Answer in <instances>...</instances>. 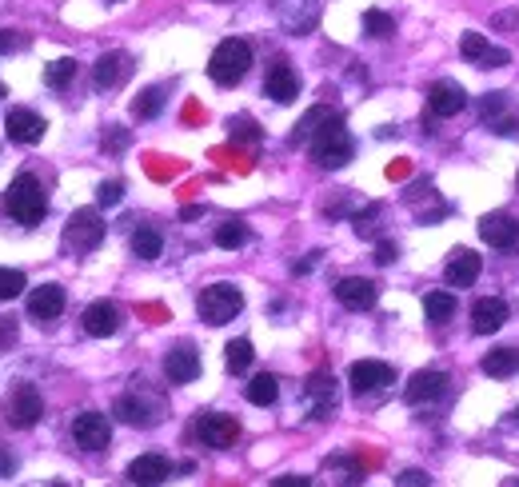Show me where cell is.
Listing matches in <instances>:
<instances>
[{"label":"cell","instance_id":"1","mask_svg":"<svg viewBox=\"0 0 519 487\" xmlns=\"http://www.w3.org/2000/svg\"><path fill=\"white\" fill-rule=\"evenodd\" d=\"M248 68H252V48H248V40H240V36L220 40L212 60H208V76L224 88L240 84V80L248 76Z\"/></svg>","mask_w":519,"mask_h":487},{"label":"cell","instance_id":"2","mask_svg":"<svg viewBox=\"0 0 519 487\" xmlns=\"http://www.w3.org/2000/svg\"><path fill=\"white\" fill-rule=\"evenodd\" d=\"M308 152H312V160H316L319 168H344L348 160L356 156V140L348 136L344 120L336 116L332 124H324L312 140H308Z\"/></svg>","mask_w":519,"mask_h":487},{"label":"cell","instance_id":"3","mask_svg":"<svg viewBox=\"0 0 519 487\" xmlns=\"http://www.w3.org/2000/svg\"><path fill=\"white\" fill-rule=\"evenodd\" d=\"M8 212L20 224H40L48 212V196H44V184L33 176V172H20V176L8 184Z\"/></svg>","mask_w":519,"mask_h":487},{"label":"cell","instance_id":"4","mask_svg":"<svg viewBox=\"0 0 519 487\" xmlns=\"http://www.w3.org/2000/svg\"><path fill=\"white\" fill-rule=\"evenodd\" d=\"M240 308H244V292L236 288V283H212V288H204L196 296V312L204 323H212V328H220V323L236 320Z\"/></svg>","mask_w":519,"mask_h":487},{"label":"cell","instance_id":"5","mask_svg":"<svg viewBox=\"0 0 519 487\" xmlns=\"http://www.w3.org/2000/svg\"><path fill=\"white\" fill-rule=\"evenodd\" d=\"M116 420L128 423V428H156L160 420H164V400L144 388L136 392H124L116 400Z\"/></svg>","mask_w":519,"mask_h":487},{"label":"cell","instance_id":"6","mask_svg":"<svg viewBox=\"0 0 519 487\" xmlns=\"http://www.w3.org/2000/svg\"><path fill=\"white\" fill-rule=\"evenodd\" d=\"M100 240H104V220H100L96 208H80L68 216L64 244L73 252H93V248H100Z\"/></svg>","mask_w":519,"mask_h":487},{"label":"cell","instance_id":"7","mask_svg":"<svg viewBox=\"0 0 519 487\" xmlns=\"http://www.w3.org/2000/svg\"><path fill=\"white\" fill-rule=\"evenodd\" d=\"M196 435H200V443H204V448L224 452V448H232V443H236L240 423H236V415H224V412H204V415H200V420H196Z\"/></svg>","mask_w":519,"mask_h":487},{"label":"cell","instance_id":"8","mask_svg":"<svg viewBox=\"0 0 519 487\" xmlns=\"http://www.w3.org/2000/svg\"><path fill=\"white\" fill-rule=\"evenodd\" d=\"M459 53H464V60H467V65H475V68H504V65H512V53L492 45L484 33H464V36H459Z\"/></svg>","mask_w":519,"mask_h":487},{"label":"cell","instance_id":"9","mask_svg":"<svg viewBox=\"0 0 519 487\" xmlns=\"http://www.w3.org/2000/svg\"><path fill=\"white\" fill-rule=\"evenodd\" d=\"M304 403H308V412H312V420H328V415L336 412V403H339L336 375H332V372L308 375V383H304Z\"/></svg>","mask_w":519,"mask_h":487},{"label":"cell","instance_id":"10","mask_svg":"<svg viewBox=\"0 0 519 487\" xmlns=\"http://www.w3.org/2000/svg\"><path fill=\"white\" fill-rule=\"evenodd\" d=\"M73 440H76V448H84V452H104L108 440H113V423L100 412H80L73 420Z\"/></svg>","mask_w":519,"mask_h":487},{"label":"cell","instance_id":"11","mask_svg":"<svg viewBox=\"0 0 519 487\" xmlns=\"http://www.w3.org/2000/svg\"><path fill=\"white\" fill-rule=\"evenodd\" d=\"M348 383H352L356 395H367V392H384L387 383H396V368L384 360H356L352 372H348Z\"/></svg>","mask_w":519,"mask_h":487},{"label":"cell","instance_id":"12","mask_svg":"<svg viewBox=\"0 0 519 487\" xmlns=\"http://www.w3.org/2000/svg\"><path fill=\"white\" fill-rule=\"evenodd\" d=\"M40 415H44V400L33 383H16L13 400H8V423L13 428H36Z\"/></svg>","mask_w":519,"mask_h":487},{"label":"cell","instance_id":"13","mask_svg":"<svg viewBox=\"0 0 519 487\" xmlns=\"http://www.w3.org/2000/svg\"><path fill=\"white\" fill-rule=\"evenodd\" d=\"M479 236H484V244H492V248H515L519 220L512 212H487V216L479 220Z\"/></svg>","mask_w":519,"mask_h":487},{"label":"cell","instance_id":"14","mask_svg":"<svg viewBox=\"0 0 519 487\" xmlns=\"http://www.w3.org/2000/svg\"><path fill=\"white\" fill-rule=\"evenodd\" d=\"M264 93L276 100V104H292L299 96V76L288 60H272L268 65V76H264Z\"/></svg>","mask_w":519,"mask_h":487},{"label":"cell","instance_id":"15","mask_svg":"<svg viewBox=\"0 0 519 487\" xmlns=\"http://www.w3.org/2000/svg\"><path fill=\"white\" fill-rule=\"evenodd\" d=\"M44 120H40L33 108H8L5 116V132L13 144H36V140H44Z\"/></svg>","mask_w":519,"mask_h":487},{"label":"cell","instance_id":"16","mask_svg":"<svg viewBox=\"0 0 519 487\" xmlns=\"http://www.w3.org/2000/svg\"><path fill=\"white\" fill-rule=\"evenodd\" d=\"M444 392H447V372L424 368V372H416L412 380H407L404 400H407V403H436Z\"/></svg>","mask_w":519,"mask_h":487},{"label":"cell","instance_id":"17","mask_svg":"<svg viewBox=\"0 0 519 487\" xmlns=\"http://www.w3.org/2000/svg\"><path fill=\"white\" fill-rule=\"evenodd\" d=\"M172 475V463L164 460V455L148 452V455H136L132 463H128V480H132V487H160Z\"/></svg>","mask_w":519,"mask_h":487},{"label":"cell","instance_id":"18","mask_svg":"<svg viewBox=\"0 0 519 487\" xmlns=\"http://www.w3.org/2000/svg\"><path fill=\"white\" fill-rule=\"evenodd\" d=\"M427 108H432L436 116H459L467 108V93L455 80H436V84L427 88Z\"/></svg>","mask_w":519,"mask_h":487},{"label":"cell","instance_id":"19","mask_svg":"<svg viewBox=\"0 0 519 487\" xmlns=\"http://www.w3.org/2000/svg\"><path fill=\"white\" fill-rule=\"evenodd\" d=\"M84 332H88V336H96V340L116 336V332H120V308L113 300L88 303V308H84Z\"/></svg>","mask_w":519,"mask_h":487},{"label":"cell","instance_id":"20","mask_svg":"<svg viewBox=\"0 0 519 487\" xmlns=\"http://www.w3.org/2000/svg\"><path fill=\"white\" fill-rule=\"evenodd\" d=\"M60 312H64V288H60V283H40V288L28 292V316L33 320L48 323V320H56Z\"/></svg>","mask_w":519,"mask_h":487},{"label":"cell","instance_id":"21","mask_svg":"<svg viewBox=\"0 0 519 487\" xmlns=\"http://www.w3.org/2000/svg\"><path fill=\"white\" fill-rule=\"evenodd\" d=\"M164 375H168V383H192L196 375H200V356H196V348L192 343H176L172 352L164 356Z\"/></svg>","mask_w":519,"mask_h":487},{"label":"cell","instance_id":"22","mask_svg":"<svg viewBox=\"0 0 519 487\" xmlns=\"http://www.w3.org/2000/svg\"><path fill=\"white\" fill-rule=\"evenodd\" d=\"M507 316H512V308H507V300L499 296H484L472 308V328L479 332V336H492V332H499L507 323Z\"/></svg>","mask_w":519,"mask_h":487},{"label":"cell","instance_id":"23","mask_svg":"<svg viewBox=\"0 0 519 487\" xmlns=\"http://www.w3.org/2000/svg\"><path fill=\"white\" fill-rule=\"evenodd\" d=\"M128 73H132V60H128L124 53H104L93 68V84L100 88V93H108V88L124 84Z\"/></svg>","mask_w":519,"mask_h":487},{"label":"cell","instance_id":"24","mask_svg":"<svg viewBox=\"0 0 519 487\" xmlns=\"http://www.w3.org/2000/svg\"><path fill=\"white\" fill-rule=\"evenodd\" d=\"M479 268H484V260H479V252H472V248H459V252H452V260H447L444 280L452 283V288H472L475 276H479Z\"/></svg>","mask_w":519,"mask_h":487},{"label":"cell","instance_id":"25","mask_svg":"<svg viewBox=\"0 0 519 487\" xmlns=\"http://www.w3.org/2000/svg\"><path fill=\"white\" fill-rule=\"evenodd\" d=\"M376 296H379V288H376L372 280H364V276H348V280L336 283V300L344 303V308H352V312L372 308Z\"/></svg>","mask_w":519,"mask_h":487},{"label":"cell","instance_id":"26","mask_svg":"<svg viewBox=\"0 0 519 487\" xmlns=\"http://www.w3.org/2000/svg\"><path fill=\"white\" fill-rule=\"evenodd\" d=\"M359 480H364V468H359L352 455H332V460H324L328 487H359Z\"/></svg>","mask_w":519,"mask_h":487},{"label":"cell","instance_id":"27","mask_svg":"<svg viewBox=\"0 0 519 487\" xmlns=\"http://www.w3.org/2000/svg\"><path fill=\"white\" fill-rule=\"evenodd\" d=\"M484 375H492V380H507V375L519 372V348H495L484 356Z\"/></svg>","mask_w":519,"mask_h":487},{"label":"cell","instance_id":"28","mask_svg":"<svg viewBox=\"0 0 519 487\" xmlns=\"http://www.w3.org/2000/svg\"><path fill=\"white\" fill-rule=\"evenodd\" d=\"M336 116H339V113H336V108H328V104H316V108H308V113L299 116V124H296V132H292V140H296V144H299V140H312L316 132L324 128V124H332Z\"/></svg>","mask_w":519,"mask_h":487},{"label":"cell","instance_id":"29","mask_svg":"<svg viewBox=\"0 0 519 487\" xmlns=\"http://www.w3.org/2000/svg\"><path fill=\"white\" fill-rule=\"evenodd\" d=\"M424 316L432 323H447L455 316V296L452 292H427L424 296Z\"/></svg>","mask_w":519,"mask_h":487},{"label":"cell","instance_id":"30","mask_svg":"<svg viewBox=\"0 0 519 487\" xmlns=\"http://www.w3.org/2000/svg\"><path fill=\"white\" fill-rule=\"evenodd\" d=\"M160 252H164V236H160L156 228H136L132 232V256H140V260H156Z\"/></svg>","mask_w":519,"mask_h":487},{"label":"cell","instance_id":"31","mask_svg":"<svg viewBox=\"0 0 519 487\" xmlns=\"http://www.w3.org/2000/svg\"><path fill=\"white\" fill-rule=\"evenodd\" d=\"M252 360H256L252 340H232L224 348V363H228V372H232V375H244L248 368H252Z\"/></svg>","mask_w":519,"mask_h":487},{"label":"cell","instance_id":"32","mask_svg":"<svg viewBox=\"0 0 519 487\" xmlns=\"http://www.w3.org/2000/svg\"><path fill=\"white\" fill-rule=\"evenodd\" d=\"M248 403H256V408H268V403H276V395H279V380L276 375H256L252 383H248Z\"/></svg>","mask_w":519,"mask_h":487},{"label":"cell","instance_id":"33","mask_svg":"<svg viewBox=\"0 0 519 487\" xmlns=\"http://www.w3.org/2000/svg\"><path fill=\"white\" fill-rule=\"evenodd\" d=\"M244 244H248V228L240 224V220H228V224L216 228V248L236 252V248H244Z\"/></svg>","mask_w":519,"mask_h":487},{"label":"cell","instance_id":"34","mask_svg":"<svg viewBox=\"0 0 519 487\" xmlns=\"http://www.w3.org/2000/svg\"><path fill=\"white\" fill-rule=\"evenodd\" d=\"M160 108H164V93H160V88H144V93L132 100L136 120H152V116H160Z\"/></svg>","mask_w":519,"mask_h":487},{"label":"cell","instance_id":"35","mask_svg":"<svg viewBox=\"0 0 519 487\" xmlns=\"http://www.w3.org/2000/svg\"><path fill=\"white\" fill-rule=\"evenodd\" d=\"M364 33L376 36V40H387V36H396V20L387 13H379V8H367L364 13Z\"/></svg>","mask_w":519,"mask_h":487},{"label":"cell","instance_id":"36","mask_svg":"<svg viewBox=\"0 0 519 487\" xmlns=\"http://www.w3.org/2000/svg\"><path fill=\"white\" fill-rule=\"evenodd\" d=\"M73 76H76V60L73 56H60V60H53V65L44 68V84L48 88H64Z\"/></svg>","mask_w":519,"mask_h":487},{"label":"cell","instance_id":"37","mask_svg":"<svg viewBox=\"0 0 519 487\" xmlns=\"http://www.w3.org/2000/svg\"><path fill=\"white\" fill-rule=\"evenodd\" d=\"M24 288H28L24 272L20 268H0V300H16Z\"/></svg>","mask_w":519,"mask_h":487},{"label":"cell","instance_id":"38","mask_svg":"<svg viewBox=\"0 0 519 487\" xmlns=\"http://www.w3.org/2000/svg\"><path fill=\"white\" fill-rule=\"evenodd\" d=\"M124 200V184L120 180H104V184L96 188V204L100 208H113V204H120Z\"/></svg>","mask_w":519,"mask_h":487},{"label":"cell","instance_id":"39","mask_svg":"<svg viewBox=\"0 0 519 487\" xmlns=\"http://www.w3.org/2000/svg\"><path fill=\"white\" fill-rule=\"evenodd\" d=\"M396 487H432V475L419 472V468H407L396 475Z\"/></svg>","mask_w":519,"mask_h":487},{"label":"cell","instance_id":"40","mask_svg":"<svg viewBox=\"0 0 519 487\" xmlns=\"http://www.w3.org/2000/svg\"><path fill=\"white\" fill-rule=\"evenodd\" d=\"M232 140H260V128L252 120H232Z\"/></svg>","mask_w":519,"mask_h":487},{"label":"cell","instance_id":"41","mask_svg":"<svg viewBox=\"0 0 519 487\" xmlns=\"http://www.w3.org/2000/svg\"><path fill=\"white\" fill-rule=\"evenodd\" d=\"M16 343V320L0 316V348H13Z\"/></svg>","mask_w":519,"mask_h":487},{"label":"cell","instance_id":"42","mask_svg":"<svg viewBox=\"0 0 519 487\" xmlns=\"http://www.w3.org/2000/svg\"><path fill=\"white\" fill-rule=\"evenodd\" d=\"M396 256H399V248H396L392 240H384V244L376 248V260H379V263H396Z\"/></svg>","mask_w":519,"mask_h":487},{"label":"cell","instance_id":"43","mask_svg":"<svg viewBox=\"0 0 519 487\" xmlns=\"http://www.w3.org/2000/svg\"><path fill=\"white\" fill-rule=\"evenodd\" d=\"M28 40L24 36H13V33H0V53H16V48H24Z\"/></svg>","mask_w":519,"mask_h":487},{"label":"cell","instance_id":"44","mask_svg":"<svg viewBox=\"0 0 519 487\" xmlns=\"http://www.w3.org/2000/svg\"><path fill=\"white\" fill-rule=\"evenodd\" d=\"M272 487H312V480L308 475H279V480H272Z\"/></svg>","mask_w":519,"mask_h":487},{"label":"cell","instance_id":"45","mask_svg":"<svg viewBox=\"0 0 519 487\" xmlns=\"http://www.w3.org/2000/svg\"><path fill=\"white\" fill-rule=\"evenodd\" d=\"M492 25L495 28H519V13H515V8H512V13H495Z\"/></svg>","mask_w":519,"mask_h":487},{"label":"cell","instance_id":"46","mask_svg":"<svg viewBox=\"0 0 519 487\" xmlns=\"http://www.w3.org/2000/svg\"><path fill=\"white\" fill-rule=\"evenodd\" d=\"M128 144V132H104V148H124Z\"/></svg>","mask_w":519,"mask_h":487},{"label":"cell","instance_id":"47","mask_svg":"<svg viewBox=\"0 0 519 487\" xmlns=\"http://www.w3.org/2000/svg\"><path fill=\"white\" fill-rule=\"evenodd\" d=\"M16 472V460L8 452H0V475H13Z\"/></svg>","mask_w":519,"mask_h":487},{"label":"cell","instance_id":"48","mask_svg":"<svg viewBox=\"0 0 519 487\" xmlns=\"http://www.w3.org/2000/svg\"><path fill=\"white\" fill-rule=\"evenodd\" d=\"M312 268H316V256H308V260H296V263H292L296 276H304V272H312Z\"/></svg>","mask_w":519,"mask_h":487},{"label":"cell","instance_id":"49","mask_svg":"<svg viewBox=\"0 0 519 487\" xmlns=\"http://www.w3.org/2000/svg\"><path fill=\"white\" fill-rule=\"evenodd\" d=\"M48 487H64V483H48Z\"/></svg>","mask_w":519,"mask_h":487},{"label":"cell","instance_id":"50","mask_svg":"<svg viewBox=\"0 0 519 487\" xmlns=\"http://www.w3.org/2000/svg\"><path fill=\"white\" fill-rule=\"evenodd\" d=\"M515 423H519V408H515Z\"/></svg>","mask_w":519,"mask_h":487},{"label":"cell","instance_id":"51","mask_svg":"<svg viewBox=\"0 0 519 487\" xmlns=\"http://www.w3.org/2000/svg\"><path fill=\"white\" fill-rule=\"evenodd\" d=\"M0 96H5V84H0Z\"/></svg>","mask_w":519,"mask_h":487}]
</instances>
